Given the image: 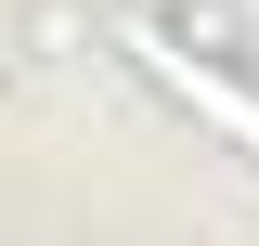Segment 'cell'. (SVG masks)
Masks as SVG:
<instances>
[{"label": "cell", "instance_id": "1", "mask_svg": "<svg viewBox=\"0 0 259 246\" xmlns=\"http://www.w3.org/2000/svg\"><path fill=\"white\" fill-rule=\"evenodd\" d=\"M130 52L156 65V78H168V91H182V104H194V117H221V130H233V143H246V155H259V91H246V78H221V65H207V52H182V39H156V26L130 39Z\"/></svg>", "mask_w": 259, "mask_h": 246}]
</instances>
